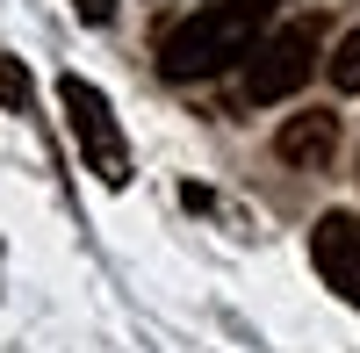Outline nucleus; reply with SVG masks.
<instances>
[{
	"label": "nucleus",
	"instance_id": "nucleus-1",
	"mask_svg": "<svg viewBox=\"0 0 360 353\" xmlns=\"http://www.w3.org/2000/svg\"><path fill=\"white\" fill-rule=\"evenodd\" d=\"M281 8H288V0H209V8H195L180 29H166L159 72L166 79H209V72H224L231 58H245L259 44V29L274 22Z\"/></svg>",
	"mask_w": 360,
	"mask_h": 353
},
{
	"label": "nucleus",
	"instance_id": "nucleus-2",
	"mask_svg": "<svg viewBox=\"0 0 360 353\" xmlns=\"http://www.w3.org/2000/svg\"><path fill=\"white\" fill-rule=\"evenodd\" d=\"M317 72V22H281L245 51V72H238V101L245 108H274L288 94H303Z\"/></svg>",
	"mask_w": 360,
	"mask_h": 353
},
{
	"label": "nucleus",
	"instance_id": "nucleus-3",
	"mask_svg": "<svg viewBox=\"0 0 360 353\" xmlns=\"http://www.w3.org/2000/svg\"><path fill=\"white\" fill-rule=\"evenodd\" d=\"M58 108H65V130L79 144V159L101 173V188H130V144H123V123H115V108L94 79L65 72L58 79Z\"/></svg>",
	"mask_w": 360,
	"mask_h": 353
},
{
	"label": "nucleus",
	"instance_id": "nucleus-4",
	"mask_svg": "<svg viewBox=\"0 0 360 353\" xmlns=\"http://www.w3.org/2000/svg\"><path fill=\"white\" fill-rule=\"evenodd\" d=\"M310 259H317L324 288H339V296L360 310V217H353V210H324V217H317Z\"/></svg>",
	"mask_w": 360,
	"mask_h": 353
},
{
	"label": "nucleus",
	"instance_id": "nucleus-5",
	"mask_svg": "<svg viewBox=\"0 0 360 353\" xmlns=\"http://www.w3.org/2000/svg\"><path fill=\"white\" fill-rule=\"evenodd\" d=\"M274 152L295 166V173H324L339 152V115L332 108H303V115H288V123L274 130Z\"/></svg>",
	"mask_w": 360,
	"mask_h": 353
},
{
	"label": "nucleus",
	"instance_id": "nucleus-6",
	"mask_svg": "<svg viewBox=\"0 0 360 353\" xmlns=\"http://www.w3.org/2000/svg\"><path fill=\"white\" fill-rule=\"evenodd\" d=\"M332 86L339 94H360V29L339 44V58H332Z\"/></svg>",
	"mask_w": 360,
	"mask_h": 353
},
{
	"label": "nucleus",
	"instance_id": "nucleus-7",
	"mask_svg": "<svg viewBox=\"0 0 360 353\" xmlns=\"http://www.w3.org/2000/svg\"><path fill=\"white\" fill-rule=\"evenodd\" d=\"M0 108H29V65L0 58Z\"/></svg>",
	"mask_w": 360,
	"mask_h": 353
},
{
	"label": "nucleus",
	"instance_id": "nucleus-8",
	"mask_svg": "<svg viewBox=\"0 0 360 353\" xmlns=\"http://www.w3.org/2000/svg\"><path fill=\"white\" fill-rule=\"evenodd\" d=\"M72 8H79L86 22H108V15H115V8H108V0H72Z\"/></svg>",
	"mask_w": 360,
	"mask_h": 353
}]
</instances>
